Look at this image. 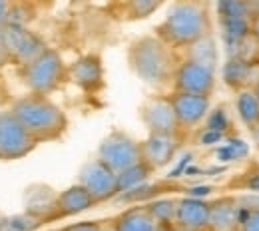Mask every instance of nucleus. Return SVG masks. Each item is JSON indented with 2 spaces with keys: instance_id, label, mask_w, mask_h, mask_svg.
<instances>
[{
  "instance_id": "nucleus-1",
  "label": "nucleus",
  "mask_w": 259,
  "mask_h": 231,
  "mask_svg": "<svg viewBox=\"0 0 259 231\" xmlns=\"http://www.w3.org/2000/svg\"><path fill=\"white\" fill-rule=\"evenodd\" d=\"M178 64H180V52L169 48L156 34H144L130 42V70L150 88L156 90L171 88V80Z\"/></svg>"
},
{
  "instance_id": "nucleus-2",
  "label": "nucleus",
  "mask_w": 259,
  "mask_h": 231,
  "mask_svg": "<svg viewBox=\"0 0 259 231\" xmlns=\"http://www.w3.org/2000/svg\"><path fill=\"white\" fill-rule=\"evenodd\" d=\"M154 34L174 48L176 52L186 50L195 40L211 34V16L201 0H176L163 20L154 28Z\"/></svg>"
},
{
  "instance_id": "nucleus-3",
  "label": "nucleus",
  "mask_w": 259,
  "mask_h": 231,
  "mask_svg": "<svg viewBox=\"0 0 259 231\" xmlns=\"http://www.w3.org/2000/svg\"><path fill=\"white\" fill-rule=\"evenodd\" d=\"M8 110L36 140V144H48L64 137L70 126L66 112L50 96L26 92L14 100Z\"/></svg>"
},
{
  "instance_id": "nucleus-4",
  "label": "nucleus",
  "mask_w": 259,
  "mask_h": 231,
  "mask_svg": "<svg viewBox=\"0 0 259 231\" xmlns=\"http://www.w3.org/2000/svg\"><path fill=\"white\" fill-rule=\"evenodd\" d=\"M18 78L28 92L50 96L68 82V64L56 48H46L28 64L18 66Z\"/></svg>"
},
{
  "instance_id": "nucleus-5",
  "label": "nucleus",
  "mask_w": 259,
  "mask_h": 231,
  "mask_svg": "<svg viewBox=\"0 0 259 231\" xmlns=\"http://www.w3.org/2000/svg\"><path fill=\"white\" fill-rule=\"evenodd\" d=\"M96 158L110 165L116 173L142 162V144L124 130H112L106 133L98 146Z\"/></svg>"
},
{
  "instance_id": "nucleus-6",
  "label": "nucleus",
  "mask_w": 259,
  "mask_h": 231,
  "mask_svg": "<svg viewBox=\"0 0 259 231\" xmlns=\"http://www.w3.org/2000/svg\"><path fill=\"white\" fill-rule=\"evenodd\" d=\"M215 88H218V68L180 56V64L176 68L171 80V92H188V94L211 98Z\"/></svg>"
},
{
  "instance_id": "nucleus-7",
  "label": "nucleus",
  "mask_w": 259,
  "mask_h": 231,
  "mask_svg": "<svg viewBox=\"0 0 259 231\" xmlns=\"http://www.w3.org/2000/svg\"><path fill=\"white\" fill-rule=\"evenodd\" d=\"M38 148L36 140L22 128L10 110H0V162L24 160Z\"/></svg>"
},
{
  "instance_id": "nucleus-8",
  "label": "nucleus",
  "mask_w": 259,
  "mask_h": 231,
  "mask_svg": "<svg viewBox=\"0 0 259 231\" xmlns=\"http://www.w3.org/2000/svg\"><path fill=\"white\" fill-rule=\"evenodd\" d=\"M78 183L90 192L96 203H108L118 198V173L100 158H92L80 167Z\"/></svg>"
},
{
  "instance_id": "nucleus-9",
  "label": "nucleus",
  "mask_w": 259,
  "mask_h": 231,
  "mask_svg": "<svg viewBox=\"0 0 259 231\" xmlns=\"http://www.w3.org/2000/svg\"><path fill=\"white\" fill-rule=\"evenodd\" d=\"M2 46L6 48L10 62L14 66L28 64L36 56H40L46 48H50L46 40L38 32H34L32 28H22V26H12V24L4 26Z\"/></svg>"
},
{
  "instance_id": "nucleus-10",
  "label": "nucleus",
  "mask_w": 259,
  "mask_h": 231,
  "mask_svg": "<svg viewBox=\"0 0 259 231\" xmlns=\"http://www.w3.org/2000/svg\"><path fill=\"white\" fill-rule=\"evenodd\" d=\"M140 120L148 133H174L184 135L180 130L174 104L169 94H154L140 106Z\"/></svg>"
},
{
  "instance_id": "nucleus-11",
  "label": "nucleus",
  "mask_w": 259,
  "mask_h": 231,
  "mask_svg": "<svg viewBox=\"0 0 259 231\" xmlns=\"http://www.w3.org/2000/svg\"><path fill=\"white\" fill-rule=\"evenodd\" d=\"M142 144V162L150 165L154 171H160L171 164L184 144V135L174 133H148Z\"/></svg>"
},
{
  "instance_id": "nucleus-12",
  "label": "nucleus",
  "mask_w": 259,
  "mask_h": 231,
  "mask_svg": "<svg viewBox=\"0 0 259 231\" xmlns=\"http://www.w3.org/2000/svg\"><path fill=\"white\" fill-rule=\"evenodd\" d=\"M68 80L86 94H98L106 84L104 60L100 54H82L68 64Z\"/></svg>"
},
{
  "instance_id": "nucleus-13",
  "label": "nucleus",
  "mask_w": 259,
  "mask_h": 231,
  "mask_svg": "<svg viewBox=\"0 0 259 231\" xmlns=\"http://www.w3.org/2000/svg\"><path fill=\"white\" fill-rule=\"evenodd\" d=\"M169 98L174 104V112L180 124V130L186 135L195 130L203 120L207 118L211 110V98L199 96V94H188V92H169Z\"/></svg>"
},
{
  "instance_id": "nucleus-14",
  "label": "nucleus",
  "mask_w": 259,
  "mask_h": 231,
  "mask_svg": "<svg viewBox=\"0 0 259 231\" xmlns=\"http://www.w3.org/2000/svg\"><path fill=\"white\" fill-rule=\"evenodd\" d=\"M243 205L241 198L235 194H226L215 199H209V225L207 229L215 231H237L241 221Z\"/></svg>"
},
{
  "instance_id": "nucleus-15",
  "label": "nucleus",
  "mask_w": 259,
  "mask_h": 231,
  "mask_svg": "<svg viewBox=\"0 0 259 231\" xmlns=\"http://www.w3.org/2000/svg\"><path fill=\"white\" fill-rule=\"evenodd\" d=\"M98 203L96 199L90 196V192L86 188H82L78 181L70 188L62 190L54 201H52V207H54V217L56 219H64V217H74V215H80L88 209H94Z\"/></svg>"
},
{
  "instance_id": "nucleus-16",
  "label": "nucleus",
  "mask_w": 259,
  "mask_h": 231,
  "mask_svg": "<svg viewBox=\"0 0 259 231\" xmlns=\"http://www.w3.org/2000/svg\"><path fill=\"white\" fill-rule=\"evenodd\" d=\"M209 225V201L201 198H184L176 199V225L186 229L207 231Z\"/></svg>"
},
{
  "instance_id": "nucleus-17",
  "label": "nucleus",
  "mask_w": 259,
  "mask_h": 231,
  "mask_svg": "<svg viewBox=\"0 0 259 231\" xmlns=\"http://www.w3.org/2000/svg\"><path fill=\"white\" fill-rule=\"evenodd\" d=\"M222 80L233 92L255 88L259 82V62H245L241 58L227 56L222 68Z\"/></svg>"
},
{
  "instance_id": "nucleus-18",
  "label": "nucleus",
  "mask_w": 259,
  "mask_h": 231,
  "mask_svg": "<svg viewBox=\"0 0 259 231\" xmlns=\"http://www.w3.org/2000/svg\"><path fill=\"white\" fill-rule=\"evenodd\" d=\"M158 227L154 217L150 215L146 203L144 205H134L124 209L114 217L112 229L114 231H154Z\"/></svg>"
},
{
  "instance_id": "nucleus-19",
  "label": "nucleus",
  "mask_w": 259,
  "mask_h": 231,
  "mask_svg": "<svg viewBox=\"0 0 259 231\" xmlns=\"http://www.w3.org/2000/svg\"><path fill=\"white\" fill-rule=\"evenodd\" d=\"M54 219L52 213H44L42 209H26L22 213H16V215H8V217H2V227L0 231H34L38 229L42 223Z\"/></svg>"
},
{
  "instance_id": "nucleus-20",
  "label": "nucleus",
  "mask_w": 259,
  "mask_h": 231,
  "mask_svg": "<svg viewBox=\"0 0 259 231\" xmlns=\"http://www.w3.org/2000/svg\"><path fill=\"white\" fill-rule=\"evenodd\" d=\"M235 112L247 130L259 126V96L253 88L235 92Z\"/></svg>"
},
{
  "instance_id": "nucleus-21",
  "label": "nucleus",
  "mask_w": 259,
  "mask_h": 231,
  "mask_svg": "<svg viewBox=\"0 0 259 231\" xmlns=\"http://www.w3.org/2000/svg\"><path fill=\"white\" fill-rule=\"evenodd\" d=\"M180 56L218 68V44H215L213 32L199 38V40H195L194 44H190L186 50L180 52Z\"/></svg>"
},
{
  "instance_id": "nucleus-22",
  "label": "nucleus",
  "mask_w": 259,
  "mask_h": 231,
  "mask_svg": "<svg viewBox=\"0 0 259 231\" xmlns=\"http://www.w3.org/2000/svg\"><path fill=\"white\" fill-rule=\"evenodd\" d=\"M154 173H156V171L146 164V162H138V164H134L132 167H128V169L120 171V173H118V192H120L118 196L128 194L132 190H136V188L148 183Z\"/></svg>"
},
{
  "instance_id": "nucleus-23",
  "label": "nucleus",
  "mask_w": 259,
  "mask_h": 231,
  "mask_svg": "<svg viewBox=\"0 0 259 231\" xmlns=\"http://www.w3.org/2000/svg\"><path fill=\"white\" fill-rule=\"evenodd\" d=\"M176 199L178 198H160L150 199L146 203L150 215L154 217L156 225L163 227H174L176 225Z\"/></svg>"
},
{
  "instance_id": "nucleus-24",
  "label": "nucleus",
  "mask_w": 259,
  "mask_h": 231,
  "mask_svg": "<svg viewBox=\"0 0 259 231\" xmlns=\"http://www.w3.org/2000/svg\"><path fill=\"white\" fill-rule=\"evenodd\" d=\"M165 0H124L122 2V14L126 20H146L154 16Z\"/></svg>"
},
{
  "instance_id": "nucleus-25",
  "label": "nucleus",
  "mask_w": 259,
  "mask_h": 231,
  "mask_svg": "<svg viewBox=\"0 0 259 231\" xmlns=\"http://www.w3.org/2000/svg\"><path fill=\"white\" fill-rule=\"evenodd\" d=\"M227 190L231 192H251L259 194V162H251L243 171L233 175L227 183Z\"/></svg>"
},
{
  "instance_id": "nucleus-26",
  "label": "nucleus",
  "mask_w": 259,
  "mask_h": 231,
  "mask_svg": "<svg viewBox=\"0 0 259 231\" xmlns=\"http://www.w3.org/2000/svg\"><path fill=\"white\" fill-rule=\"evenodd\" d=\"M36 18V2L32 0H16L14 8L10 12V20L8 24L12 26H22V28H30V24Z\"/></svg>"
},
{
  "instance_id": "nucleus-27",
  "label": "nucleus",
  "mask_w": 259,
  "mask_h": 231,
  "mask_svg": "<svg viewBox=\"0 0 259 231\" xmlns=\"http://www.w3.org/2000/svg\"><path fill=\"white\" fill-rule=\"evenodd\" d=\"M218 16L222 20H249L245 0H218Z\"/></svg>"
},
{
  "instance_id": "nucleus-28",
  "label": "nucleus",
  "mask_w": 259,
  "mask_h": 231,
  "mask_svg": "<svg viewBox=\"0 0 259 231\" xmlns=\"http://www.w3.org/2000/svg\"><path fill=\"white\" fill-rule=\"evenodd\" d=\"M237 231H259V207H243Z\"/></svg>"
},
{
  "instance_id": "nucleus-29",
  "label": "nucleus",
  "mask_w": 259,
  "mask_h": 231,
  "mask_svg": "<svg viewBox=\"0 0 259 231\" xmlns=\"http://www.w3.org/2000/svg\"><path fill=\"white\" fill-rule=\"evenodd\" d=\"M60 231H104L98 221H80V223H70L64 225Z\"/></svg>"
},
{
  "instance_id": "nucleus-30",
  "label": "nucleus",
  "mask_w": 259,
  "mask_h": 231,
  "mask_svg": "<svg viewBox=\"0 0 259 231\" xmlns=\"http://www.w3.org/2000/svg\"><path fill=\"white\" fill-rule=\"evenodd\" d=\"M16 0H0V26H6Z\"/></svg>"
},
{
  "instance_id": "nucleus-31",
  "label": "nucleus",
  "mask_w": 259,
  "mask_h": 231,
  "mask_svg": "<svg viewBox=\"0 0 259 231\" xmlns=\"http://www.w3.org/2000/svg\"><path fill=\"white\" fill-rule=\"evenodd\" d=\"M247 4V12H249V20L259 16V0H245Z\"/></svg>"
},
{
  "instance_id": "nucleus-32",
  "label": "nucleus",
  "mask_w": 259,
  "mask_h": 231,
  "mask_svg": "<svg viewBox=\"0 0 259 231\" xmlns=\"http://www.w3.org/2000/svg\"><path fill=\"white\" fill-rule=\"evenodd\" d=\"M249 32H251V36H253L255 40H259V16L249 20Z\"/></svg>"
},
{
  "instance_id": "nucleus-33",
  "label": "nucleus",
  "mask_w": 259,
  "mask_h": 231,
  "mask_svg": "<svg viewBox=\"0 0 259 231\" xmlns=\"http://www.w3.org/2000/svg\"><path fill=\"white\" fill-rule=\"evenodd\" d=\"M249 135H251V142H253V146H255V150H257L259 154V126L253 128V130H249Z\"/></svg>"
},
{
  "instance_id": "nucleus-34",
  "label": "nucleus",
  "mask_w": 259,
  "mask_h": 231,
  "mask_svg": "<svg viewBox=\"0 0 259 231\" xmlns=\"http://www.w3.org/2000/svg\"><path fill=\"white\" fill-rule=\"evenodd\" d=\"M154 231H174V227H163V225H158Z\"/></svg>"
},
{
  "instance_id": "nucleus-35",
  "label": "nucleus",
  "mask_w": 259,
  "mask_h": 231,
  "mask_svg": "<svg viewBox=\"0 0 259 231\" xmlns=\"http://www.w3.org/2000/svg\"><path fill=\"white\" fill-rule=\"evenodd\" d=\"M174 231H199V229H186V227H174Z\"/></svg>"
},
{
  "instance_id": "nucleus-36",
  "label": "nucleus",
  "mask_w": 259,
  "mask_h": 231,
  "mask_svg": "<svg viewBox=\"0 0 259 231\" xmlns=\"http://www.w3.org/2000/svg\"><path fill=\"white\" fill-rule=\"evenodd\" d=\"M253 90H255V94H257V96H259V82H257V86H255Z\"/></svg>"
},
{
  "instance_id": "nucleus-37",
  "label": "nucleus",
  "mask_w": 259,
  "mask_h": 231,
  "mask_svg": "<svg viewBox=\"0 0 259 231\" xmlns=\"http://www.w3.org/2000/svg\"><path fill=\"white\" fill-rule=\"evenodd\" d=\"M70 2H86V0H70Z\"/></svg>"
},
{
  "instance_id": "nucleus-38",
  "label": "nucleus",
  "mask_w": 259,
  "mask_h": 231,
  "mask_svg": "<svg viewBox=\"0 0 259 231\" xmlns=\"http://www.w3.org/2000/svg\"><path fill=\"white\" fill-rule=\"evenodd\" d=\"M0 227H2V217H0Z\"/></svg>"
},
{
  "instance_id": "nucleus-39",
  "label": "nucleus",
  "mask_w": 259,
  "mask_h": 231,
  "mask_svg": "<svg viewBox=\"0 0 259 231\" xmlns=\"http://www.w3.org/2000/svg\"><path fill=\"white\" fill-rule=\"evenodd\" d=\"M207 231H215V229H207Z\"/></svg>"
},
{
  "instance_id": "nucleus-40",
  "label": "nucleus",
  "mask_w": 259,
  "mask_h": 231,
  "mask_svg": "<svg viewBox=\"0 0 259 231\" xmlns=\"http://www.w3.org/2000/svg\"><path fill=\"white\" fill-rule=\"evenodd\" d=\"M54 231H60V229H54Z\"/></svg>"
},
{
  "instance_id": "nucleus-41",
  "label": "nucleus",
  "mask_w": 259,
  "mask_h": 231,
  "mask_svg": "<svg viewBox=\"0 0 259 231\" xmlns=\"http://www.w3.org/2000/svg\"><path fill=\"white\" fill-rule=\"evenodd\" d=\"M32 2H36V0H32Z\"/></svg>"
},
{
  "instance_id": "nucleus-42",
  "label": "nucleus",
  "mask_w": 259,
  "mask_h": 231,
  "mask_svg": "<svg viewBox=\"0 0 259 231\" xmlns=\"http://www.w3.org/2000/svg\"><path fill=\"white\" fill-rule=\"evenodd\" d=\"M201 2H203V0H201Z\"/></svg>"
}]
</instances>
